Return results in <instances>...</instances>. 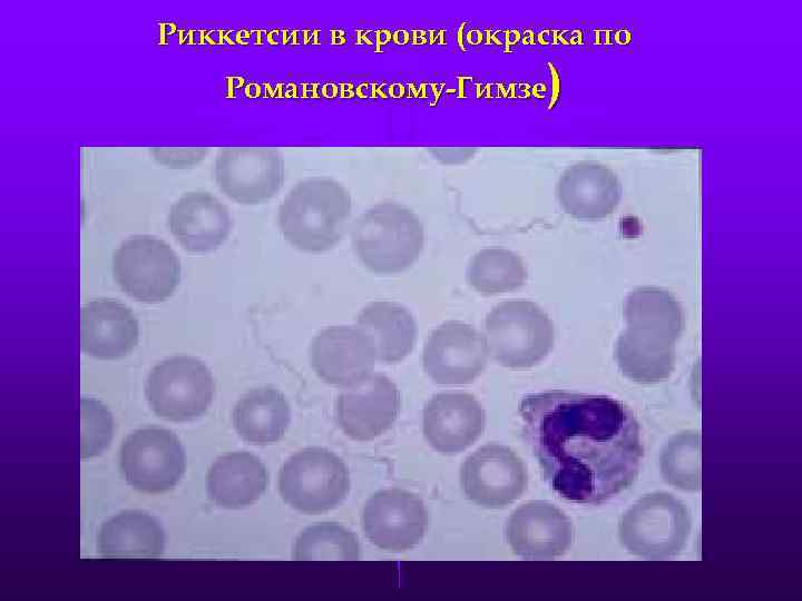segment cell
<instances>
[{
	"label": "cell",
	"mask_w": 802,
	"mask_h": 601,
	"mask_svg": "<svg viewBox=\"0 0 802 601\" xmlns=\"http://www.w3.org/2000/svg\"><path fill=\"white\" fill-rule=\"evenodd\" d=\"M518 410L542 477L561 497L599 504L637 476L643 457L639 425L622 402L549 391L527 395Z\"/></svg>",
	"instance_id": "obj_1"
},
{
	"label": "cell",
	"mask_w": 802,
	"mask_h": 601,
	"mask_svg": "<svg viewBox=\"0 0 802 601\" xmlns=\"http://www.w3.org/2000/svg\"><path fill=\"white\" fill-rule=\"evenodd\" d=\"M624 316L627 327L615 352L622 373L640 384L667 380L675 368V346L684 327L676 298L658 287H638L626 297Z\"/></svg>",
	"instance_id": "obj_2"
},
{
	"label": "cell",
	"mask_w": 802,
	"mask_h": 601,
	"mask_svg": "<svg viewBox=\"0 0 802 601\" xmlns=\"http://www.w3.org/2000/svg\"><path fill=\"white\" fill-rule=\"evenodd\" d=\"M351 209V195L341 183L327 177L307 178L281 203L278 228L294 248L323 253L343 238Z\"/></svg>",
	"instance_id": "obj_3"
},
{
	"label": "cell",
	"mask_w": 802,
	"mask_h": 601,
	"mask_svg": "<svg viewBox=\"0 0 802 601\" xmlns=\"http://www.w3.org/2000/svg\"><path fill=\"white\" fill-rule=\"evenodd\" d=\"M352 248L360 262L381 275L409 268L424 245L420 218L398 203H380L362 213L351 225Z\"/></svg>",
	"instance_id": "obj_4"
},
{
	"label": "cell",
	"mask_w": 802,
	"mask_h": 601,
	"mask_svg": "<svg viewBox=\"0 0 802 601\" xmlns=\"http://www.w3.org/2000/svg\"><path fill=\"white\" fill-rule=\"evenodd\" d=\"M489 356L502 366L527 368L540 363L555 343L549 316L530 300H507L487 315L485 335Z\"/></svg>",
	"instance_id": "obj_5"
},
{
	"label": "cell",
	"mask_w": 802,
	"mask_h": 601,
	"mask_svg": "<svg viewBox=\"0 0 802 601\" xmlns=\"http://www.w3.org/2000/svg\"><path fill=\"white\" fill-rule=\"evenodd\" d=\"M691 518L685 505L666 492L636 501L620 518L618 536L632 554L648 560L677 555L686 544Z\"/></svg>",
	"instance_id": "obj_6"
},
{
	"label": "cell",
	"mask_w": 802,
	"mask_h": 601,
	"mask_svg": "<svg viewBox=\"0 0 802 601\" xmlns=\"http://www.w3.org/2000/svg\"><path fill=\"white\" fill-rule=\"evenodd\" d=\"M349 489L346 465L326 449H303L291 455L280 470V494L300 512L332 510L342 503Z\"/></svg>",
	"instance_id": "obj_7"
},
{
	"label": "cell",
	"mask_w": 802,
	"mask_h": 601,
	"mask_svg": "<svg viewBox=\"0 0 802 601\" xmlns=\"http://www.w3.org/2000/svg\"><path fill=\"white\" fill-rule=\"evenodd\" d=\"M214 378L200 359L176 355L148 374L145 393L153 411L166 420L186 422L202 416L214 396Z\"/></svg>",
	"instance_id": "obj_8"
},
{
	"label": "cell",
	"mask_w": 802,
	"mask_h": 601,
	"mask_svg": "<svg viewBox=\"0 0 802 601\" xmlns=\"http://www.w3.org/2000/svg\"><path fill=\"white\" fill-rule=\"evenodd\" d=\"M113 272L128 296L144 303H159L176 289L180 265L176 253L163 239L135 235L115 250Z\"/></svg>",
	"instance_id": "obj_9"
},
{
	"label": "cell",
	"mask_w": 802,
	"mask_h": 601,
	"mask_svg": "<svg viewBox=\"0 0 802 601\" xmlns=\"http://www.w3.org/2000/svg\"><path fill=\"white\" fill-rule=\"evenodd\" d=\"M119 461L127 483L146 493L173 489L185 471V452L178 437L162 427H144L129 434Z\"/></svg>",
	"instance_id": "obj_10"
},
{
	"label": "cell",
	"mask_w": 802,
	"mask_h": 601,
	"mask_svg": "<svg viewBox=\"0 0 802 601\" xmlns=\"http://www.w3.org/2000/svg\"><path fill=\"white\" fill-rule=\"evenodd\" d=\"M284 177L283 155L274 148H223L216 155V184L238 204L270 200L282 188Z\"/></svg>",
	"instance_id": "obj_11"
},
{
	"label": "cell",
	"mask_w": 802,
	"mask_h": 601,
	"mask_svg": "<svg viewBox=\"0 0 802 601\" xmlns=\"http://www.w3.org/2000/svg\"><path fill=\"white\" fill-rule=\"evenodd\" d=\"M460 481L470 501L483 508L501 509L524 494L528 475L524 461L510 447L489 443L464 460Z\"/></svg>",
	"instance_id": "obj_12"
},
{
	"label": "cell",
	"mask_w": 802,
	"mask_h": 601,
	"mask_svg": "<svg viewBox=\"0 0 802 601\" xmlns=\"http://www.w3.org/2000/svg\"><path fill=\"white\" fill-rule=\"evenodd\" d=\"M489 352L483 335L458 321L439 325L423 348V368L438 384L472 383L486 368Z\"/></svg>",
	"instance_id": "obj_13"
},
{
	"label": "cell",
	"mask_w": 802,
	"mask_h": 601,
	"mask_svg": "<svg viewBox=\"0 0 802 601\" xmlns=\"http://www.w3.org/2000/svg\"><path fill=\"white\" fill-rule=\"evenodd\" d=\"M401 407L397 385L381 373H370L344 386L335 403L342 431L356 441H371L395 422Z\"/></svg>",
	"instance_id": "obj_14"
},
{
	"label": "cell",
	"mask_w": 802,
	"mask_h": 601,
	"mask_svg": "<svg viewBox=\"0 0 802 601\" xmlns=\"http://www.w3.org/2000/svg\"><path fill=\"white\" fill-rule=\"evenodd\" d=\"M428 514L421 499L400 489H384L364 504L362 528L368 539L389 552L412 549L422 540Z\"/></svg>",
	"instance_id": "obj_15"
},
{
	"label": "cell",
	"mask_w": 802,
	"mask_h": 601,
	"mask_svg": "<svg viewBox=\"0 0 802 601\" xmlns=\"http://www.w3.org/2000/svg\"><path fill=\"white\" fill-rule=\"evenodd\" d=\"M310 363L325 383L348 386L370 374L376 351L359 326L333 325L320 331L311 342Z\"/></svg>",
	"instance_id": "obj_16"
},
{
	"label": "cell",
	"mask_w": 802,
	"mask_h": 601,
	"mask_svg": "<svg viewBox=\"0 0 802 601\" xmlns=\"http://www.w3.org/2000/svg\"><path fill=\"white\" fill-rule=\"evenodd\" d=\"M506 539L515 554L529 560L563 555L571 545L574 529L555 505L531 501L521 504L506 523Z\"/></svg>",
	"instance_id": "obj_17"
},
{
	"label": "cell",
	"mask_w": 802,
	"mask_h": 601,
	"mask_svg": "<svg viewBox=\"0 0 802 601\" xmlns=\"http://www.w3.org/2000/svg\"><path fill=\"white\" fill-rule=\"evenodd\" d=\"M423 434L443 454H457L472 445L486 426V413L468 393H439L423 408Z\"/></svg>",
	"instance_id": "obj_18"
},
{
	"label": "cell",
	"mask_w": 802,
	"mask_h": 601,
	"mask_svg": "<svg viewBox=\"0 0 802 601\" xmlns=\"http://www.w3.org/2000/svg\"><path fill=\"white\" fill-rule=\"evenodd\" d=\"M168 225L177 243L190 253H208L227 239L232 218L216 196L195 190L184 194L169 210Z\"/></svg>",
	"instance_id": "obj_19"
},
{
	"label": "cell",
	"mask_w": 802,
	"mask_h": 601,
	"mask_svg": "<svg viewBox=\"0 0 802 601\" xmlns=\"http://www.w3.org/2000/svg\"><path fill=\"white\" fill-rule=\"evenodd\" d=\"M138 323L133 312L115 299H95L80 311V346L100 359L127 355L137 344Z\"/></svg>",
	"instance_id": "obj_20"
},
{
	"label": "cell",
	"mask_w": 802,
	"mask_h": 601,
	"mask_svg": "<svg viewBox=\"0 0 802 601\" xmlns=\"http://www.w3.org/2000/svg\"><path fill=\"white\" fill-rule=\"evenodd\" d=\"M620 184L613 170L596 162H579L567 168L557 184L563 209L580 219H602L617 207Z\"/></svg>",
	"instance_id": "obj_21"
},
{
	"label": "cell",
	"mask_w": 802,
	"mask_h": 601,
	"mask_svg": "<svg viewBox=\"0 0 802 601\" xmlns=\"http://www.w3.org/2000/svg\"><path fill=\"white\" fill-rule=\"evenodd\" d=\"M266 485L265 465L248 452H231L219 456L207 473L211 500L226 509L253 504L265 492Z\"/></svg>",
	"instance_id": "obj_22"
},
{
	"label": "cell",
	"mask_w": 802,
	"mask_h": 601,
	"mask_svg": "<svg viewBox=\"0 0 802 601\" xmlns=\"http://www.w3.org/2000/svg\"><path fill=\"white\" fill-rule=\"evenodd\" d=\"M97 541L99 553L106 558H157L165 549L159 522L138 510L120 512L106 521Z\"/></svg>",
	"instance_id": "obj_23"
},
{
	"label": "cell",
	"mask_w": 802,
	"mask_h": 601,
	"mask_svg": "<svg viewBox=\"0 0 802 601\" xmlns=\"http://www.w3.org/2000/svg\"><path fill=\"white\" fill-rule=\"evenodd\" d=\"M356 326L372 339L378 361L393 364L412 351L417 338V324L402 305L376 300L364 306L356 317Z\"/></svg>",
	"instance_id": "obj_24"
},
{
	"label": "cell",
	"mask_w": 802,
	"mask_h": 601,
	"mask_svg": "<svg viewBox=\"0 0 802 601\" xmlns=\"http://www.w3.org/2000/svg\"><path fill=\"white\" fill-rule=\"evenodd\" d=\"M291 422V406L285 395L270 386L244 394L233 411V424L242 439L253 444L278 441Z\"/></svg>",
	"instance_id": "obj_25"
},
{
	"label": "cell",
	"mask_w": 802,
	"mask_h": 601,
	"mask_svg": "<svg viewBox=\"0 0 802 601\" xmlns=\"http://www.w3.org/2000/svg\"><path fill=\"white\" fill-rule=\"evenodd\" d=\"M472 288L483 295L511 292L522 286L527 269L522 259L506 248H485L478 252L467 268Z\"/></svg>",
	"instance_id": "obj_26"
},
{
	"label": "cell",
	"mask_w": 802,
	"mask_h": 601,
	"mask_svg": "<svg viewBox=\"0 0 802 601\" xmlns=\"http://www.w3.org/2000/svg\"><path fill=\"white\" fill-rule=\"evenodd\" d=\"M356 535L336 523H319L303 530L296 538L295 560H358Z\"/></svg>",
	"instance_id": "obj_27"
},
{
	"label": "cell",
	"mask_w": 802,
	"mask_h": 601,
	"mask_svg": "<svg viewBox=\"0 0 802 601\" xmlns=\"http://www.w3.org/2000/svg\"><path fill=\"white\" fill-rule=\"evenodd\" d=\"M700 461L698 433L684 432L665 445L661 456V472L669 485L683 491H696L701 485Z\"/></svg>",
	"instance_id": "obj_28"
},
{
	"label": "cell",
	"mask_w": 802,
	"mask_h": 601,
	"mask_svg": "<svg viewBox=\"0 0 802 601\" xmlns=\"http://www.w3.org/2000/svg\"><path fill=\"white\" fill-rule=\"evenodd\" d=\"M82 459L100 454L113 437L114 422L110 412L99 401L82 397L80 400Z\"/></svg>",
	"instance_id": "obj_29"
},
{
	"label": "cell",
	"mask_w": 802,
	"mask_h": 601,
	"mask_svg": "<svg viewBox=\"0 0 802 601\" xmlns=\"http://www.w3.org/2000/svg\"><path fill=\"white\" fill-rule=\"evenodd\" d=\"M208 148H151L154 159L169 168H189L199 164Z\"/></svg>",
	"instance_id": "obj_30"
},
{
	"label": "cell",
	"mask_w": 802,
	"mask_h": 601,
	"mask_svg": "<svg viewBox=\"0 0 802 601\" xmlns=\"http://www.w3.org/2000/svg\"><path fill=\"white\" fill-rule=\"evenodd\" d=\"M436 159L443 164H461L475 155V149L469 148H433L430 150Z\"/></svg>",
	"instance_id": "obj_31"
}]
</instances>
